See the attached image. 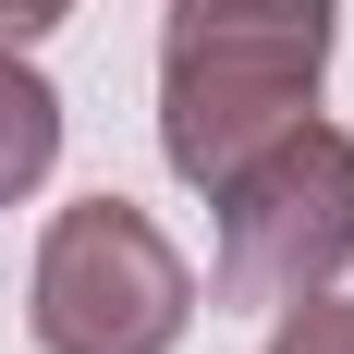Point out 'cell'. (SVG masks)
<instances>
[{
    "mask_svg": "<svg viewBox=\"0 0 354 354\" xmlns=\"http://www.w3.org/2000/svg\"><path fill=\"white\" fill-rule=\"evenodd\" d=\"M342 0H171L159 25V159L220 196L269 135H293L330 86Z\"/></svg>",
    "mask_w": 354,
    "mask_h": 354,
    "instance_id": "1",
    "label": "cell"
},
{
    "mask_svg": "<svg viewBox=\"0 0 354 354\" xmlns=\"http://www.w3.org/2000/svg\"><path fill=\"white\" fill-rule=\"evenodd\" d=\"M37 354H171L196 330V269L135 196H73L25 269Z\"/></svg>",
    "mask_w": 354,
    "mask_h": 354,
    "instance_id": "2",
    "label": "cell"
},
{
    "mask_svg": "<svg viewBox=\"0 0 354 354\" xmlns=\"http://www.w3.org/2000/svg\"><path fill=\"white\" fill-rule=\"evenodd\" d=\"M220 208V306H293V293H330L354 269V135L342 122H293L245 159V171L208 196Z\"/></svg>",
    "mask_w": 354,
    "mask_h": 354,
    "instance_id": "3",
    "label": "cell"
},
{
    "mask_svg": "<svg viewBox=\"0 0 354 354\" xmlns=\"http://www.w3.org/2000/svg\"><path fill=\"white\" fill-rule=\"evenodd\" d=\"M49 159H62V86L25 49H0V208H25L49 183Z\"/></svg>",
    "mask_w": 354,
    "mask_h": 354,
    "instance_id": "4",
    "label": "cell"
},
{
    "mask_svg": "<svg viewBox=\"0 0 354 354\" xmlns=\"http://www.w3.org/2000/svg\"><path fill=\"white\" fill-rule=\"evenodd\" d=\"M269 354H354V293H293V306H269Z\"/></svg>",
    "mask_w": 354,
    "mask_h": 354,
    "instance_id": "5",
    "label": "cell"
},
{
    "mask_svg": "<svg viewBox=\"0 0 354 354\" xmlns=\"http://www.w3.org/2000/svg\"><path fill=\"white\" fill-rule=\"evenodd\" d=\"M49 25H73V0H0V49H37Z\"/></svg>",
    "mask_w": 354,
    "mask_h": 354,
    "instance_id": "6",
    "label": "cell"
}]
</instances>
